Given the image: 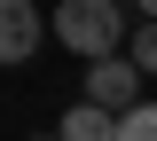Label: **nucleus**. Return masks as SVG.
<instances>
[{"label": "nucleus", "instance_id": "20e7f679", "mask_svg": "<svg viewBox=\"0 0 157 141\" xmlns=\"http://www.w3.org/2000/svg\"><path fill=\"white\" fill-rule=\"evenodd\" d=\"M63 141H118V110H102V102H86L78 94L71 110H63V125H55Z\"/></svg>", "mask_w": 157, "mask_h": 141}, {"label": "nucleus", "instance_id": "f257e3e1", "mask_svg": "<svg viewBox=\"0 0 157 141\" xmlns=\"http://www.w3.org/2000/svg\"><path fill=\"white\" fill-rule=\"evenodd\" d=\"M47 32H55L78 63H110L118 47H126V8H118V0H63Z\"/></svg>", "mask_w": 157, "mask_h": 141}, {"label": "nucleus", "instance_id": "423d86ee", "mask_svg": "<svg viewBox=\"0 0 157 141\" xmlns=\"http://www.w3.org/2000/svg\"><path fill=\"white\" fill-rule=\"evenodd\" d=\"M126 55L141 63V79H157V24H141V32H134V47H126Z\"/></svg>", "mask_w": 157, "mask_h": 141}, {"label": "nucleus", "instance_id": "f03ea898", "mask_svg": "<svg viewBox=\"0 0 157 141\" xmlns=\"http://www.w3.org/2000/svg\"><path fill=\"white\" fill-rule=\"evenodd\" d=\"M86 102H102V110H134L141 102V63L134 55H110V63H86Z\"/></svg>", "mask_w": 157, "mask_h": 141}, {"label": "nucleus", "instance_id": "6e6552de", "mask_svg": "<svg viewBox=\"0 0 157 141\" xmlns=\"http://www.w3.org/2000/svg\"><path fill=\"white\" fill-rule=\"evenodd\" d=\"M39 141H63V133H39Z\"/></svg>", "mask_w": 157, "mask_h": 141}, {"label": "nucleus", "instance_id": "7ed1b4c3", "mask_svg": "<svg viewBox=\"0 0 157 141\" xmlns=\"http://www.w3.org/2000/svg\"><path fill=\"white\" fill-rule=\"evenodd\" d=\"M39 39H47V24L32 0H0V63H32Z\"/></svg>", "mask_w": 157, "mask_h": 141}, {"label": "nucleus", "instance_id": "39448f33", "mask_svg": "<svg viewBox=\"0 0 157 141\" xmlns=\"http://www.w3.org/2000/svg\"><path fill=\"white\" fill-rule=\"evenodd\" d=\"M118 141H157V102H134L118 118Z\"/></svg>", "mask_w": 157, "mask_h": 141}, {"label": "nucleus", "instance_id": "0eeeda50", "mask_svg": "<svg viewBox=\"0 0 157 141\" xmlns=\"http://www.w3.org/2000/svg\"><path fill=\"white\" fill-rule=\"evenodd\" d=\"M134 8H141V24H157V0H134Z\"/></svg>", "mask_w": 157, "mask_h": 141}]
</instances>
